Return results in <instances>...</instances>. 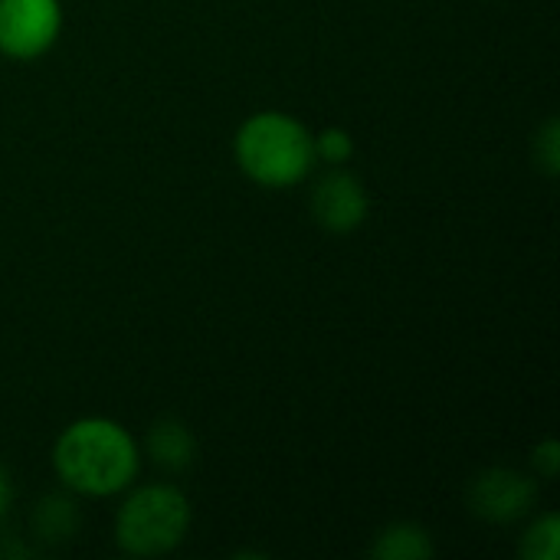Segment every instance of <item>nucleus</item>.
<instances>
[{"mask_svg": "<svg viewBox=\"0 0 560 560\" xmlns=\"http://www.w3.org/2000/svg\"><path fill=\"white\" fill-rule=\"evenodd\" d=\"M466 502L489 525H515L538 505V482L518 469H486L469 482Z\"/></svg>", "mask_w": 560, "mask_h": 560, "instance_id": "39448f33", "label": "nucleus"}, {"mask_svg": "<svg viewBox=\"0 0 560 560\" xmlns=\"http://www.w3.org/2000/svg\"><path fill=\"white\" fill-rule=\"evenodd\" d=\"M371 213L368 187L345 167H328L312 187V217L328 233H354Z\"/></svg>", "mask_w": 560, "mask_h": 560, "instance_id": "423d86ee", "label": "nucleus"}, {"mask_svg": "<svg viewBox=\"0 0 560 560\" xmlns=\"http://www.w3.org/2000/svg\"><path fill=\"white\" fill-rule=\"evenodd\" d=\"M522 558L525 560H558L560 558V515L545 512L538 515L522 535Z\"/></svg>", "mask_w": 560, "mask_h": 560, "instance_id": "9d476101", "label": "nucleus"}, {"mask_svg": "<svg viewBox=\"0 0 560 560\" xmlns=\"http://www.w3.org/2000/svg\"><path fill=\"white\" fill-rule=\"evenodd\" d=\"M535 164L541 174L558 177L560 167V125L558 118H548L538 131H535Z\"/></svg>", "mask_w": 560, "mask_h": 560, "instance_id": "f8f14e48", "label": "nucleus"}, {"mask_svg": "<svg viewBox=\"0 0 560 560\" xmlns=\"http://www.w3.org/2000/svg\"><path fill=\"white\" fill-rule=\"evenodd\" d=\"M13 505V482L7 476V469L0 466V518L7 515V509Z\"/></svg>", "mask_w": 560, "mask_h": 560, "instance_id": "4468645a", "label": "nucleus"}, {"mask_svg": "<svg viewBox=\"0 0 560 560\" xmlns=\"http://www.w3.org/2000/svg\"><path fill=\"white\" fill-rule=\"evenodd\" d=\"M49 463L62 489L85 499H115L138 482L141 446L112 417H79L52 440Z\"/></svg>", "mask_w": 560, "mask_h": 560, "instance_id": "f257e3e1", "label": "nucleus"}, {"mask_svg": "<svg viewBox=\"0 0 560 560\" xmlns=\"http://www.w3.org/2000/svg\"><path fill=\"white\" fill-rule=\"evenodd\" d=\"M30 528L39 541L46 545H62L75 535L79 528V509L66 495H46L30 515Z\"/></svg>", "mask_w": 560, "mask_h": 560, "instance_id": "1a4fd4ad", "label": "nucleus"}, {"mask_svg": "<svg viewBox=\"0 0 560 560\" xmlns=\"http://www.w3.org/2000/svg\"><path fill=\"white\" fill-rule=\"evenodd\" d=\"M433 555L436 545L430 532L417 522H394L371 545V558L377 560H430Z\"/></svg>", "mask_w": 560, "mask_h": 560, "instance_id": "6e6552de", "label": "nucleus"}, {"mask_svg": "<svg viewBox=\"0 0 560 560\" xmlns=\"http://www.w3.org/2000/svg\"><path fill=\"white\" fill-rule=\"evenodd\" d=\"M62 33V0H0V56L43 59Z\"/></svg>", "mask_w": 560, "mask_h": 560, "instance_id": "20e7f679", "label": "nucleus"}, {"mask_svg": "<svg viewBox=\"0 0 560 560\" xmlns=\"http://www.w3.org/2000/svg\"><path fill=\"white\" fill-rule=\"evenodd\" d=\"M312 144H315V161H322L328 167H345L354 158V138H351V131H345L338 125L312 135Z\"/></svg>", "mask_w": 560, "mask_h": 560, "instance_id": "9b49d317", "label": "nucleus"}, {"mask_svg": "<svg viewBox=\"0 0 560 560\" xmlns=\"http://www.w3.org/2000/svg\"><path fill=\"white\" fill-rule=\"evenodd\" d=\"M532 469H535V476H538V479H545V482L558 479V472H560L558 440H545V443H538V446H535V453H532Z\"/></svg>", "mask_w": 560, "mask_h": 560, "instance_id": "ddd939ff", "label": "nucleus"}, {"mask_svg": "<svg viewBox=\"0 0 560 560\" xmlns=\"http://www.w3.org/2000/svg\"><path fill=\"white\" fill-rule=\"evenodd\" d=\"M190 499L171 482H144L121 492L112 535L128 558H164L177 551L190 532Z\"/></svg>", "mask_w": 560, "mask_h": 560, "instance_id": "7ed1b4c3", "label": "nucleus"}, {"mask_svg": "<svg viewBox=\"0 0 560 560\" xmlns=\"http://www.w3.org/2000/svg\"><path fill=\"white\" fill-rule=\"evenodd\" d=\"M144 453L151 456V463L158 469L167 472H187L197 459V440L190 433L187 423L164 417L158 423H151L148 436H144Z\"/></svg>", "mask_w": 560, "mask_h": 560, "instance_id": "0eeeda50", "label": "nucleus"}, {"mask_svg": "<svg viewBox=\"0 0 560 560\" xmlns=\"http://www.w3.org/2000/svg\"><path fill=\"white\" fill-rule=\"evenodd\" d=\"M233 161L246 180L266 190L299 187L315 171V144L305 121L289 112H253L233 135Z\"/></svg>", "mask_w": 560, "mask_h": 560, "instance_id": "f03ea898", "label": "nucleus"}]
</instances>
